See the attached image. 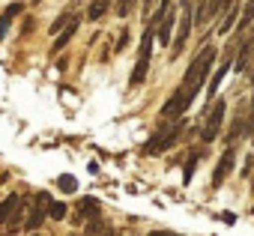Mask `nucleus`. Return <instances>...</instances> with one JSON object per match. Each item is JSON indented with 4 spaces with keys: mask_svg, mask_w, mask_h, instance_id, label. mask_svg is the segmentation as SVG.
<instances>
[{
    "mask_svg": "<svg viewBox=\"0 0 254 236\" xmlns=\"http://www.w3.org/2000/svg\"><path fill=\"white\" fill-rule=\"evenodd\" d=\"M251 215H254V206H251Z\"/></svg>",
    "mask_w": 254,
    "mask_h": 236,
    "instance_id": "2f4dec72",
    "label": "nucleus"
},
{
    "mask_svg": "<svg viewBox=\"0 0 254 236\" xmlns=\"http://www.w3.org/2000/svg\"><path fill=\"white\" fill-rule=\"evenodd\" d=\"M78 24H81V18H78V15H72V21H69V27H66L63 33H57V39H54V45H51V48H54V51H60V48H66V45L72 42V36L78 33Z\"/></svg>",
    "mask_w": 254,
    "mask_h": 236,
    "instance_id": "ddd939ff",
    "label": "nucleus"
},
{
    "mask_svg": "<svg viewBox=\"0 0 254 236\" xmlns=\"http://www.w3.org/2000/svg\"><path fill=\"white\" fill-rule=\"evenodd\" d=\"M132 9H135V0H117V6H114V12H117L120 18H126Z\"/></svg>",
    "mask_w": 254,
    "mask_h": 236,
    "instance_id": "6ab92c4d",
    "label": "nucleus"
},
{
    "mask_svg": "<svg viewBox=\"0 0 254 236\" xmlns=\"http://www.w3.org/2000/svg\"><path fill=\"white\" fill-rule=\"evenodd\" d=\"M78 212H81V221H84V218H87V221H96V218L102 215V206H99L96 197H81V200H78Z\"/></svg>",
    "mask_w": 254,
    "mask_h": 236,
    "instance_id": "9b49d317",
    "label": "nucleus"
},
{
    "mask_svg": "<svg viewBox=\"0 0 254 236\" xmlns=\"http://www.w3.org/2000/svg\"><path fill=\"white\" fill-rule=\"evenodd\" d=\"M248 132V117H245V111H239L236 117H233V123H230V135H227V144H236L242 135Z\"/></svg>",
    "mask_w": 254,
    "mask_h": 236,
    "instance_id": "f8f14e48",
    "label": "nucleus"
},
{
    "mask_svg": "<svg viewBox=\"0 0 254 236\" xmlns=\"http://www.w3.org/2000/svg\"><path fill=\"white\" fill-rule=\"evenodd\" d=\"M30 236H42V233H39V230H36V233H30Z\"/></svg>",
    "mask_w": 254,
    "mask_h": 236,
    "instance_id": "7c9ffc66",
    "label": "nucleus"
},
{
    "mask_svg": "<svg viewBox=\"0 0 254 236\" xmlns=\"http://www.w3.org/2000/svg\"><path fill=\"white\" fill-rule=\"evenodd\" d=\"M60 188H63V191H75V188H78V179H75L72 174H63V177H60Z\"/></svg>",
    "mask_w": 254,
    "mask_h": 236,
    "instance_id": "412c9836",
    "label": "nucleus"
},
{
    "mask_svg": "<svg viewBox=\"0 0 254 236\" xmlns=\"http://www.w3.org/2000/svg\"><path fill=\"white\" fill-rule=\"evenodd\" d=\"M197 162H200V153H191V156H189V162H186V168H183V182H191Z\"/></svg>",
    "mask_w": 254,
    "mask_h": 236,
    "instance_id": "dca6fc26",
    "label": "nucleus"
},
{
    "mask_svg": "<svg viewBox=\"0 0 254 236\" xmlns=\"http://www.w3.org/2000/svg\"><path fill=\"white\" fill-rule=\"evenodd\" d=\"M18 12H21V3H9V6H6V15H12V18H15Z\"/></svg>",
    "mask_w": 254,
    "mask_h": 236,
    "instance_id": "b1692460",
    "label": "nucleus"
},
{
    "mask_svg": "<svg viewBox=\"0 0 254 236\" xmlns=\"http://www.w3.org/2000/svg\"><path fill=\"white\" fill-rule=\"evenodd\" d=\"M191 24H194V18H191V15H189V9H186V15H183L180 27H177V33H174V42H171V57H180V51H183V45H186V39H189Z\"/></svg>",
    "mask_w": 254,
    "mask_h": 236,
    "instance_id": "6e6552de",
    "label": "nucleus"
},
{
    "mask_svg": "<svg viewBox=\"0 0 254 236\" xmlns=\"http://www.w3.org/2000/svg\"><path fill=\"white\" fill-rule=\"evenodd\" d=\"M9 21H12V15H6V12L0 15V39L6 36V30H9Z\"/></svg>",
    "mask_w": 254,
    "mask_h": 236,
    "instance_id": "5701e85b",
    "label": "nucleus"
},
{
    "mask_svg": "<svg viewBox=\"0 0 254 236\" xmlns=\"http://www.w3.org/2000/svg\"><path fill=\"white\" fill-rule=\"evenodd\" d=\"M72 236H78V233H72Z\"/></svg>",
    "mask_w": 254,
    "mask_h": 236,
    "instance_id": "473e14b6",
    "label": "nucleus"
},
{
    "mask_svg": "<svg viewBox=\"0 0 254 236\" xmlns=\"http://www.w3.org/2000/svg\"><path fill=\"white\" fill-rule=\"evenodd\" d=\"M48 206H51V194H48V191H36L33 206H30V212H27V218H24V230L36 233L39 224L48 218Z\"/></svg>",
    "mask_w": 254,
    "mask_h": 236,
    "instance_id": "39448f33",
    "label": "nucleus"
},
{
    "mask_svg": "<svg viewBox=\"0 0 254 236\" xmlns=\"http://www.w3.org/2000/svg\"><path fill=\"white\" fill-rule=\"evenodd\" d=\"M230 168H233V150H227V153H221V156H218L215 171H212V188H221V185H224V179H227Z\"/></svg>",
    "mask_w": 254,
    "mask_h": 236,
    "instance_id": "1a4fd4ad",
    "label": "nucleus"
},
{
    "mask_svg": "<svg viewBox=\"0 0 254 236\" xmlns=\"http://www.w3.org/2000/svg\"><path fill=\"white\" fill-rule=\"evenodd\" d=\"M180 6H183V9H189V6H191V0H180Z\"/></svg>",
    "mask_w": 254,
    "mask_h": 236,
    "instance_id": "cd10ccee",
    "label": "nucleus"
},
{
    "mask_svg": "<svg viewBox=\"0 0 254 236\" xmlns=\"http://www.w3.org/2000/svg\"><path fill=\"white\" fill-rule=\"evenodd\" d=\"M21 215H24V197L21 194H9L3 203H0V224L18 227V224H24Z\"/></svg>",
    "mask_w": 254,
    "mask_h": 236,
    "instance_id": "423d86ee",
    "label": "nucleus"
},
{
    "mask_svg": "<svg viewBox=\"0 0 254 236\" xmlns=\"http://www.w3.org/2000/svg\"><path fill=\"white\" fill-rule=\"evenodd\" d=\"M251 48H254V24L239 36L236 42V60H233V72H245L251 66Z\"/></svg>",
    "mask_w": 254,
    "mask_h": 236,
    "instance_id": "0eeeda50",
    "label": "nucleus"
},
{
    "mask_svg": "<svg viewBox=\"0 0 254 236\" xmlns=\"http://www.w3.org/2000/svg\"><path fill=\"white\" fill-rule=\"evenodd\" d=\"M126 42H129V33L123 30V33H120V42H117V51H123V48H126Z\"/></svg>",
    "mask_w": 254,
    "mask_h": 236,
    "instance_id": "393cba45",
    "label": "nucleus"
},
{
    "mask_svg": "<svg viewBox=\"0 0 254 236\" xmlns=\"http://www.w3.org/2000/svg\"><path fill=\"white\" fill-rule=\"evenodd\" d=\"M150 236H180V233H174V230H153Z\"/></svg>",
    "mask_w": 254,
    "mask_h": 236,
    "instance_id": "bb28decb",
    "label": "nucleus"
},
{
    "mask_svg": "<svg viewBox=\"0 0 254 236\" xmlns=\"http://www.w3.org/2000/svg\"><path fill=\"white\" fill-rule=\"evenodd\" d=\"M236 15H239V0H236V3H233V6H230V9H227L224 15H221V24H218V33H227V30H230V27L236 24Z\"/></svg>",
    "mask_w": 254,
    "mask_h": 236,
    "instance_id": "4468645a",
    "label": "nucleus"
},
{
    "mask_svg": "<svg viewBox=\"0 0 254 236\" xmlns=\"http://www.w3.org/2000/svg\"><path fill=\"white\" fill-rule=\"evenodd\" d=\"M108 3H111V0H93L90 9H87V18H90V21H99V18L108 12Z\"/></svg>",
    "mask_w": 254,
    "mask_h": 236,
    "instance_id": "2eb2a0df",
    "label": "nucleus"
},
{
    "mask_svg": "<svg viewBox=\"0 0 254 236\" xmlns=\"http://www.w3.org/2000/svg\"><path fill=\"white\" fill-rule=\"evenodd\" d=\"M215 48L212 45H203L200 51H197V57L191 60V66L186 69V78H183V84L171 93V99L162 105V114L165 117H183L186 111H189V105L194 102V96L200 93V87H203V81L206 78H212V66H215Z\"/></svg>",
    "mask_w": 254,
    "mask_h": 236,
    "instance_id": "f257e3e1",
    "label": "nucleus"
},
{
    "mask_svg": "<svg viewBox=\"0 0 254 236\" xmlns=\"http://www.w3.org/2000/svg\"><path fill=\"white\" fill-rule=\"evenodd\" d=\"M251 191H254V174H251Z\"/></svg>",
    "mask_w": 254,
    "mask_h": 236,
    "instance_id": "c756f323",
    "label": "nucleus"
},
{
    "mask_svg": "<svg viewBox=\"0 0 254 236\" xmlns=\"http://www.w3.org/2000/svg\"><path fill=\"white\" fill-rule=\"evenodd\" d=\"M66 212H69V206H66V203H60V200H51V206H48V218H54V221H63V218H66Z\"/></svg>",
    "mask_w": 254,
    "mask_h": 236,
    "instance_id": "f3484780",
    "label": "nucleus"
},
{
    "mask_svg": "<svg viewBox=\"0 0 254 236\" xmlns=\"http://www.w3.org/2000/svg\"><path fill=\"white\" fill-rule=\"evenodd\" d=\"M153 24H147V30H144V36H141V48H138V60H135V69H132V78H129V84L132 87H138V84H144L147 81V72H150V57H153Z\"/></svg>",
    "mask_w": 254,
    "mask_h": 236,
    "instance_id": "7ed1b4c3",
    "label": "nucleus"
},
{
    "mask_svg": "<svg viewBox=\"0 0 254 236\" xmlns=\"http://www.w3.org/2000/svg\"><path fill=\"white\" fill-rule=\"evenodd\" d=\"M218 218H221V221H227V224H233V221H236V215H233V212H221Z\"/></svg>",
    "mask_w": 254,
    "mask_h": 236,
    "instance_id": "a878e982",
    "label": "nucleus"
},
{
    "mask_svg": "<svg viewBox=\"0 0 254 236\" xmlns=\"http://www.w3.org/2000/svg\"><path fill=\"white\" fill-rule=\"evenodd\" d=\"M224 117H227V102L215 99L212 108H209V114H206V120H203V126H200V141L203 144H212L218 138V132L224 126Z\"/></svg>",
    "mask_w": 254,
    "mask_h": 236,
    "instance_id": "20e7f679",
    "label": "nucleus"
},
{
    "mask_svg": "<svg viewBox=\"0 0 254 236\" xmlns=\"http://www.w3.org/2000/svg\"><path fill=\"white\" fill-rule=\"evenodd\" d=\"M233 3H236V0H212V3H209V18H212V15H221V12H227Z\"/></svg>",
    "mask_w": 254,
    "mask_h": 236,
    "instance_id": "a211bd4d",
    "label": "nucleus"
},
{
    "mask_svg": "<svg viewBox=\"0 0 254 236\" xmlns=\"http://www.w3.org/2000/svg\"><path fill=\"white\" fill-rule=\"evenodd\" d=\"M183 129H186V117H171V120L159 123V129H156L153 138L147 141L144 153H147V156H162V153H168V150L180 141Z\"/></svg>",
    "mask_w": 254,
    "mask_h": 236,
    "instance_id": "f03ea898",
    "label": "nucleus"
},
{
    "mask_svg": "<svg viewBox=\"0 0 254 236\" xmlns=\"http://www.w3.org/2000/svg\"><path fill=\"white\" fill-rule=\"evenodd\" d=\"M69 21H72V15H57V18H54V24H51V33L57 36L60 30H66V27H69Z\"/></svg>",
    "mask_w": 254,
    "mask_h": 236,
    "instance_id": "aec40b11",
    "label": "nucleus"
},
{
    "mask_svg": "<svg viewBox=\"0 0 254 236\" xmlns=\"http://www.w3.org/2000/svg\"><path fill=\"white\" fill-rule=\"evenodd\" d=\"M156 24H159V30H156L159 42H162V45H171V42H174V24H177V12H174V9H168V12H165V15H162Z\"/></svg>",
    "mask_w": 254,
    "mask_h": 236,
    "instance_id": "9d476101",
    "label": "nucleus"
},
{
    "mask_svg": "<svg viewBox=\"0 0 254 236\" xmlns=\"http://www.w3.org/2000/svg\"><path fill=\"white\" fill-rule=\"evenodd\" d=\"M36 3H39V0H36Z\"/></svg>",
    "mask_w": 254,
    "mask_h": 236,
    "instance_id": "72a5a7b5",
    "label": "nucleus"
},
{
    "mask_svg": "<svg viewBox=\"0 0 254 236\" xmlns=\"http://www.w3.org/2000/svg\"><path fill=\"white\" fill-rule=\"evenodd\" d=\"M102 230H105L102 218H96V221H90V224H87V236H96V233H102Z\"/></svg>",
    "mask_w": 254,
    "mask_h": 236,
    "instance_id": "4be33fe9",
    "label": "nucleus"
},
{
    "mask_svg": "<svg viewBox=\"0 0 254 236\" xmlns=\"http://www.w3.org/2000/svg\"><path fill=\"white\" fill-rule=\"evenodd\" d=\"M102 236H114V230H105V233H102Z\"/></svg>",
    "mask_w": 254,
    "mask_h": 236,
    "instance_id": "c85d7f7f",
    "label": "nucleus"
}]
</instances>
